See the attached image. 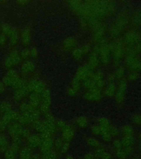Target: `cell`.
Wrapping results in <instances>:
<instances>
[{
  "instance_id": "obj_1",
  "label": "cell",
  "mask_w": 141,
  "mask_h": 159,
  "mask_svg": "<svg viewBox=\"0 0 141 159\" xmlns=\"http://www.w3.org/2000/svg\"><path fill=\"white\" fill-rule=\"evenodd\" d=\"M89 91L87 93V97L91 100H97L100 97V92L98 88L89 89Z\"/></svg>"
},
{
  "instance_id": "obj_2",
  "label": "cell",
  "mask_w": 141,
  "mask_h": 159,
  "mask_svg": "<svg viewBox=\"0 0 141 159\" xmlns=\"http://www.w3.org/2000/svg\"><path fill=\"white\" fill-rule=\"evenodd\" d=\"M89 75V70L88 67H82L79 69L77 71L76 80L79 82L80 80H83L86 78Z\"/></svg>"
},
{
  "instance_id": "obj_3",
  "label": "cell",
  "mask_w": 141,
  "mask_h": 159,
  "mask_svg": "<svg viewBox=\"0 0 141 159\" xmlns=\"http://www.w3.org/2000/svg\"><path fill=\"white\" fill-rule=\"evenodd\" d=\"M126 86V84L125 82H121L118 87V89L117 92V98L120 101H122V99L124 98Z\"/></svg>"
},
{
  "instance_id": "obj_4",
  "label": "cell",
  "mask_w": 141,
  "mask_h": 159,
  "mask_svg": "<svg viewBox=\"0 0 141 159\" xmlns=\"http://www.w3.org/2000/svg\"><path fill=\"white\" fill-rule=\"evenodd\" d=\"M100 52V57L103 62H107L109 61V50L106 47L101 48Z\"/></svg>"
},
{
  "instance_id": "obj_5",
  "label": "cell",
  "mask_w": 141,
  "mask_h": 159,
  "mask_svg": "<svg viewBox=\"0 0 141 159\" xmlns=\"http://www.w3.org/2000/svg\"><path fill=\"white\" fill-rule=\"evenodd\" d=\"M98 64V60L97 57L95 55H92L89 59V67L94 68L97 66Z\"/></svg>"
},
{
  "instance_id": "obj_6",
  "label": "cell",
  "mask_w": 141,
  "mask_h": 159,
  "mask_svg": "<svg viewBox=\"0 0 141 159\" xmlns=\"http://www.w3.org/2000/svg\"><path fill=\"white\" fill-rule=\"evenodd\" d=\"M76 42L73 39H71L67 40V43H66V45L68 48H74V46L76 45Z\"/></svg>"
},
{
  "instance_id": "obj_7",
  "label": "cell",
  "mask_w": 141,
  "mask_h": 159,
  "mask_svg": "<svg viewBox=\"0 0 141 159\" xmlns=\"http://www.w3.org/2000/svg\"><path fill=\"white\" fill-rule=\"evenodd\" d=\"M115 86H114V84H112L108 87L106 92L108 94H113L115 92Z\"/></svg>"
},
{
  "instance_id": "obj_8",
  "label": "cell",
  "mask_w": 141,
  "mask_h": 159,
  "mask_svg": "<svg viewBox=\"0 0 141 159\" xmlns=\"http://www.w3.org/2000/svg\"><path fill=\"white\" fill-rule=\"evenodd\" d=\"M124 70H122V69H120L118 71H117V74H116L117 77H121L122 76V75L124 74Z\"/></svg>"
},
{
  "instance_id": "obj_9",
  "label": "cell",
  "mask_w": 141,
  "mask_h": 159,
  "mask_svg": "<svg viewBox=\"0 0 141 159\" xmlns=\"http://www.w3.org/2000/svg\"><path fill=\"white\" fill-rule=\"evenodd\" d=\"M78 123L80 125H86V123L87 124V122H86V120H85V119H83V118H81V119H78Z\"/></svg>"
}]
</instances>
